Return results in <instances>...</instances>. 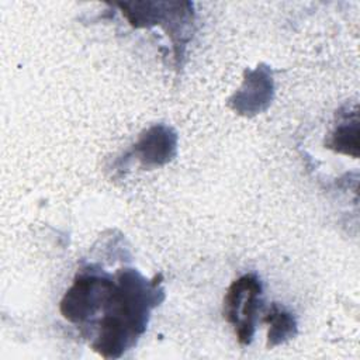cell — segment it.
Masks as SVG:
<instances>
[{
	"label": "cell",
	"instance_id": "1",
	"mask_svg": "<svg viewBox=\"0 0 360 360\" xmlns=\"http://www.w3.org/2000/svg\"><path fill=\"white\" fill-rule=\"evenodd\" d=\"M262 283L255 274H245L235 280L225 295L224 316L233 325L238 342L249 345L255 333Z\"/></svg>",
	"mask_w": 360,
	"mask_h": 360
},
{
	"label": "cell",
	"instance_id": "2",
	"mask_svg": "<svg viewBox=\"0 0 360 360\" xmlns=\"http://www.w3.org/2000/svg\"><path fill=\"white\" fill-rule=\"evenodd\" d=\"M264 321L267 323L271 325V330L269 332V340L271 339H276V343L284 340L285 338L291 336L292 332H294V319L290 316V314H285L283 311H278L276 307H274V311L270 312Z\"/></svg>",
	"mask_w": 360,
	"mask_h": 360
},
{
	"label": "cell",
	"instance_id": "3",
	"mask_svg": "<svg viewBox=\"0 0 360 360\" xmlns=\"http://www.w3.org/2000/svg\"><path fill=\"white\" fill-rule=\"evenodd\" d=\"M350 138L357 139V124L353 125V128H350L347 125L339 127L329 145H330V148H335L336 150L347 153V155L350 153L349 146H352L353 150L357 152V142L350 141Z\"/></svg>",
	"mask_w": 360,
	"mask_h": 360
}]
</instances>
